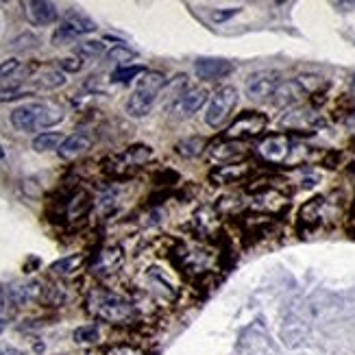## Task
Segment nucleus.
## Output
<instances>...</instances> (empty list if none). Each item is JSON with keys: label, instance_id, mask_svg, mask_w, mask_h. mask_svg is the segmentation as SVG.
I'll return each mask as SVG.
<instances>
[{"label": "nucleus", "instance_id": "obj_1", "mask_svg": "<svg viewBox=\"0 0 355 355\" xmlns=\"http://www.w3.org/2000/svg\"><path fill=\"white\" fill-rule=\"evenodd\" d=\"M168 259L171 264L185 277L198 282L209 277L220 264V253L209 244V240H203L198 236H185L171 240L168 246Z\"/></svg>", "mask_w": 355, "mask_h": 355}, {"label": "nucleus", "instance_id": "obj_2", "mask_svg": "<svg viewBox=\"0 0 355 355\" xmlns=\"http://www.w3.org/2000/svg\"><path fill=\"white\" fill-rule=\"evenodd\" d=\"M183 292V275L171 264H153L144 268L140 277V286H137V295L150 305H171L175 303Z\"/></svg>", "mask_w": 355, "mask_h": 355}, {"label": "nucleus", "instance_id": "obj_3", "mask_svg": "<svg viewBox=\"0 0 355 355\" xmlns=\"http://www.w3.org/2000/svg\"><path fill=\"white\" fill-rule=\"evenodd\" d=\"M85 312L107 325H131L137 316V305L110 288H92L85 295Z\"/></svg>", "mask_w": 355, "mask_h": 355}, {"label": "nucleus", "instance_id": "obj_4", "mask_svg": "<svg viewBox=\"0 0 355 355\" xmlns=\"http://www.w3.org/2000/svg\"><path fill=\"white\" fill-rule=\"evenodd\" d=\"M64 110L53 103H24L20 107H15L11 112L9 120L11 125L24 131V133H33V131H46L55 125H59L64 120Z\"/></svg>", "mask_w": 355, "mask_h": 355}, {"label": "nucleus", "instance_id": "obj_5", "mask_svg": "<svg viewBox=\"0 0 355 355\" xmlns=\"http://www.w3.org/2000/svg\"><path fill=\"white\" fill-rule=\"evenodd\" d=\"M336 214V203L329 196H314L299 209V229L303 234H314V231L327 227Z\"/></svg>", "mask_w": 355, "mask_h": 355}, {"label": "nucleus", "instance_id": "obj_6", "mask_svg": "<svg viewBox=\"0 0 355 355\" xmlns=\"http://www.w3.org/2000/svg\"><path fill=\"white\" fill-rule=\"evenodd\" d=\"M238 105V89L234 85H223L209 96L207 110H205V122L211 129H220L229 120L231 112Z\"/></svg>", "mask_w": 355, "mask_h": 355}, {"label": "nucleus", "instance_id": "obj_7", "mask_svg": "<svg viewBox=\"0 0 355 355\" xmlns=\"http://www.w3.org/2000/svg\"><path fill=\"white\" fill-rule=\"evenodd\" d=\"M266 127H268V116L266 114H261V112H244V114H240L227 127L223 137H227V140H234V142L255 140V137L264 135Z\"/></svg>", "mask_w": 355, "mask_h": 355}, {"label": "nucleus", "instance_id": "obj_8", "mask_svg": "<svg viewBox=\"0 0 355 355\" xmlns=\"http://www.w3.org/2000/svg\"><path fill=\"white\" fill-rule=\"evenodd\" d=\"M153 159V148L146 146V144H133V146H127L122 153L114 155L110 159V166H107V171L116 177H129L133 175L135 171H140L144 164H148Z\"/></svg>", "mask_w": 355, "mask_h": 355}, {"label": "nucleus", "instance_id": "obj_9", "mask_svg": "<svg viewBox=\"0 0 355 355\" xmlns=\"http://www.w3.org/2000/svg\"><path fill=\"white\" fill-rule=\"evenodd\" d=\"M292 140L284 133H275L264 137L259 144H257V157L261 162H266L270 166H279V164H288L290 155H292Z\"/></svg>", "mask_w": 355, "mask_h": 355}, {"label": "nucleus", "instance_id": "obj_10", "mask_svg": "<svg viewBox=\"0 0 355 355\" xmlns=\"http://www.w3.org/2000/svg\"><path fill=\"white\" fill-rule=\"evenodd\" d=\"M279 83H282V76L277 70H257L246 79L244 92H246V96L253 101H266V98H272Z\"/></svg>", "mask_w": 355, "mask_h": 355}, {"label": "nucleus", "instance_id": "obj_11", "mask_svg": "<svg viewBox=\"0 0 355 355\" xmlns=\"http://www.w3.org/2000/svg\"><path fill=\"white\" fill-rule=\"evenodd\" d=\"M205 157L214 168L216 166L236 164V162H242V157H244V146H242V142H234V140H227V137H218V140H214L205 148Z\"/></svg>", "mask_w": 355, "mask_h": 355}, {"label": "nucleus", "instance_id": "obj_12", "mask_svg": "<svg viewBox=\"0 0 355 355\" xmlns=\"http://www.w3.org/2000/svg\"><path fill=\"white\" fill-rule=\"evenodd\" d=\"M122 264H125V251H122V246L110 244V246H103L96 253L94 261H92V272L96 277H110L118 272Z\"/></svg>", "mask_w": 355, "mask_h": 355}, {"label": "nucleus", "instance_id": "obj_13", "mask_svg": "<svg viewBox=\"0 0 355 355\" xmlns=\"http://www.w3.org/2000/svg\"><path fill=\"white\" fill-rule=\"evenodd\" d=\"M223 216L218 214L214 205H203L194 216H192V229H194V236L209 240L214 236L220 234V227H223Z\"/></svg>", "mask_w": 355, "mask_h": 355}, {"label": "nucleus", "instance_id": "obj_14", "mask_svg": "<svg viewBox=\"0 0 355 355\" xmlns=\"http://www.w3.org/2000/svg\"><path fill=\"white\" fill-rule=\"evenodd\" d=\"M253 173V166L249 162H236L227 166H216L209 173V181L214 185H234V183H244L249 181Z\"/></svg>", "mask_w": 355, "mask_h": 355}, {"label": "nucleus", "instance_id": "obj_15", "mask_svg": "<svg viewBox=\"0 0 355 355\" xmlns=\"http://www.w3.org/2000/svg\"><path fill=\"white\" fill-rule=\"evenodd\" d=\"M194 72L203 81H218L234 72V64L220 57H200L194 61Z\"/></svg>", "mask_w": 355, "mask_h": 355}, {"label": "nucleus", "instance_id": "obj_16", "mask_svg": "<svg viewBox=\"0 0 355 355\" xmlns=\"http://www.w3.org/2000/svg\"><path fill=\"white\" fill-rule=\"evenodd\" d=\"M22 9L24 18L33 26H49L59 18L55 3H49V0H28V3H22Z\"/></svg>", "mask_w": 355, "mask_h": 355}, {"label": "nucleus", "instance_id": "obj_17", "mask_svg": "<svg viewBox=\"0 0 355 355\" xmlns=\"http://www.w3.org/2000/svg\"><path fill=\"white\" fill-rule=\"evenodd\" d=\"M307 94H310V89L305 87V83L301 79L282 81L279 87H277L275 94H272V103L277 107H295Z\"/></svg>", "mask_w": 355, "mask_h": 355}, {"label": "nucleus", "instance_id": "obj_18", "mask_svg": "<svg viewBox=\"0 0 355 355\" xmlns=\"http://www.w3.org/2000/svg\"><path fill=\"white\" fill-rule=\"evenodd\" d=\"M209 103V92L205 87H188L185 94L175 101V110L181 116H194L196 112H200L203 107Z\"/></svg>", "mask_w": 355, "mask_h": 355}, {"label": "nucleus", "instance_id": "obj_19", "mask_svg": "<svg viewBox=\"0 0 355 355\" xmlns=\"http://www.w3.org/2000/svg\"><path fill=\"white\" fill-rule=\"evenodd\" d=\"M157 101V94L155 92H148V89H142V87H135L131 92V96L127 98V105L125 110L131 118H144L150 114L153 105Z\"/></svg>", "mask_w": 355, "mask_h": 355}, {"label": "nucleus", "instance_id": "obj_20", "mask_svg": "<svg viewBox=\"0 0 355 355\" xmlns=\"http://www.w3.org/2000/svg\"><path fill=\"white\" fill-rule=\"evenodd\" d=\"M92 148V137L87 135V133H83V131H79V133H72V135H68L66 140H64V144L59 146V157L61 159H66V162H72V159H76V157H81L83 153H87Z\"/></svg>", "mask_w": 355, "mask_h": 355}, {"label": "nucleus", "instance_id": "obj_21", "mask_svg": "<svg viewBox=\"0 0 355 355\" xmlns=\"http://www.w3.org/2000/svg\"><path fill=\"white\" fill-rule=\"evenodd\" d=\"M89 207H92V198L85 190H74L64 200V214L68 220L83 218V216L89 211Z\"/></svg>", "mask_w": 355, "mask_h": 355}, {"label": "nucleus", "instance_id": "obj_22", "mask_svg": "<svg viewBox=\"0 0 355 355\" xmlns=\"http://www.w3.org/2000/svg\"><path fill=\"white\" fill-rule=\"evenodd\" d=\"M61 28H66L68 33L76 40V37H81V35L92 33V31H96V22L92 20V18H87L85 13H79V11H68V13H66L64 24H61Z\"/></svg>", "mask_w": 355, "mask_h": 355}, {"label": "nucleus", "instance_id": "obj_23", "mask_svg": "<svg viewBox=\"0 0 355 355\" xmlns=\"http://www.w3.org/2000/svg\"><path fill=\"white\" fill-rule=\"evenodd\" d=\"M83 261H85V255H81V253L61 257V259H57L55 264L51 266V272L57 275V277H70V275H74L76 270L83 266Z\"/></svg>", "mask_w": 355, "mask_h": 355}, {"label": "nucleus", "instance_id": "obj_24", "mask_svg": "<svg viewBox=\"0 0 355 355\" xmlns=\"http://www.w3.org/2000/svg\"><path fill=\"white\" fill-rule=\"evenodd\" d=\"M177 153L181 157H185V159H194V157H198L200 153H203L207 146H205V140L200 135H188V137H183L181 142H177Z\"/></svg>", "mask_w": 355, "mask_h": 355}, {"label": "nucleus", "instance_id": "obj_25", "mask_svg": "<svg viewBox=\"0 0 355 355\" xmlns=\"http://www.w3.org/2000/svg\"><path fill=\"white\" fill-rule=\"evenodd\" d=\"M64 133L59 131H44V133H37L35 140H33V148L37 153H49V150H59V146L64 144Z\"/></svg>", "mask_w": 355, "mask_h": 355}, {"label": "nucleus", "instance_id": "obj_26", "mask_svg": "<svg viewBox=\"0 0 355 355\" xmlns=\"http://www.w3.org/2000/svg\"><path fill=\"white\" fill-rule=\"evenodd\" d=\"M135 87H142V89L159 94V92L166 87V76H164V72H157V70H146L140 79H137Z\"/></svg>", "mask_w": 355, "mask_h": 355}, {"label": "nucleus", "instance_id": "obj_27", "mask_svg": "<svg viewBox=\"0 0 355 355\" xmlns=\"http://www.w3.org/2000/svg\"><path fill=\"white\" fill-rule=\"evenodd\" d=\"M101 55H107L105 40H85L76 46V57H81V59H96Z\"/></svg>", "mask_w": 355, "mask_h": 355}, {"label": "nucleus", "instance_id": "obj_28", "mask_svg": "<svg viewBox=\"0 0 355 355\" xmlns=\"http://www.w3.org/2000/svg\"><path fill=\"white\" fill-rule=\"evenodd\" d=\"M98 340H101V329L96 322H89V325H81L74 329L76 345H96Z\"/></svg>", "mask_w": 355, "mask_h": 355}, {"label": "nucleus", "instance_id": "obj_29", "mask_svg": "<svg viewBox=\"0 0 355 355\" xmlns=\"http://www.w3.org/2000/svg\"><path fill=\"white\" fill-rule=\"evenodd\" d=\"M146 70L142 66H120L112 72V81L114 83H129V81H137Z\"/></svg>", "mask_w": 355, "mask_h": 355}, {"label": "nucleus", "instance_id": "obj_30", "mask_svg": "<svg viewBox=\"0 0 355 355\" xmlns=\"http://www.w3.org/2000/svg\"><path fill=\"white\" fill-rule=\"evenodd\" d=\"M37 83L46 89H55V87H61L66 85V72H61L59 68H49L40 74Z\"/></svg>", "mask_w": 355, "mask_h": 355}, {"label": "nucleus", "instance_id": "obj_31", "mask_svg": "<svg viewBox=\"0 0 355 355\" xmlns=\"http://www.w3.org/2000/svg\"><path fill=\"white\" fill-rule=\"evenodd\" d=\"M107 59L116 61V64H129L131 59H135V51H131L125 44H116L112 51H107Z\"/></svg>", "mask_w": 355, "mask_h": 355}, {"label": "nucleus", "instance_id": "obj_32", "mask_svg": "<svg viewBox=\"0 0 355 355\" xmlns=\"http://www.w3.org/2000/svg\"><path fill=\"white\" fill-rule=\"evenodd\" d=\"M105 355H146V353L133 343H116L105 349Z\"/></svg>", "mask_w": 355, "mask_h": 355}, {"label": "nucleus", "instance_id": "obj_33", "mask_svg": "<svg viewBox=\"0 0 355 355\" xmlns=\"http://www.w3.org/2000/svg\"><path fill=\"white\" fill-rule=\"evenodd\" d=\"M24 96H28V92H24L20 87H5V89H0V103H11V101L24 98Z\"/></svg>", "mask_w": 355, "mask_h": 355}, {"label": "nucleus", "instance_id": "obj_34", "mask_svg": "<svg viewBox=\"0 0 355 355\" xmlns=\"http://www.w3.org/2000/svg\"><path fill=\"white\" fill-rule=\"evenodd\" d=\"M83 68V59L81 57H66L59 61V70L61 72H79Z\"/></svg>", "mask_w": 355, "mask_h": 355}, {"label": "nucleus", "instance_id": "obj_35", "mask_svg": "<svg viewBox=\"0 0 355 355\" xmlns=\"http://www.w3.org/2000/svg\"><path fill=\"white\" fill-rule=\"evenodd\" d=\"M18 68H20V61L15 59V57L0 61V79H7V76H11Z\"/></svg>", "mask_w": 355, "mask_h": 355}, {"label": "nucleus", "instance_id": "obj_36", "mask_svg": "<svg viewBox=\"0 0 355 355\" xmlns=\"http://www.w3.org/2000/svg\"><path fill=\"white\" fill-rule=\"evenodd\" d=\"M238 11H240L238 7H231L229 11H214L211 20H214V22H225V20H229V18H234V15H236Z\"/></svg>", "mask_w": 355, "mask_h": 355}, {"label": "nucleus", "instance_id": "obj_37", "mask_svg": "<svg viewBox=\"0 0 355 355\" xmlns=\"http://www.w3.org/2000/svg\"><path fill=\"white\" fill-rule=\"evenodd\" d=\"M0 355H20L18 349H13L9 345H0Z\"/></svg>", "mask_w": 355, "mask_h": 355}, {"label": "nucleus", "instance_id": "obj_38", "mask_svg": "<svg viewBox=\"0 0 355 355\" xmlns=\"http://www.w3.org/2000/svg\"><path fill=\"white\" fill-rule=\"evenodd\" d=\"M349 218H351V225H353V229H355V203H353V209H351V216H349Z\"/></svg>", "mask_w": 355, "mask_h": 355}, {"label": "nucleus", "instance_id": "obj_39", "mask_svg": "<svg viewBox=\"0 0 355 355\" xmlns=\"http://www.w3.org/2000/svg\"><path fill=\"white\" fill-rule=\"evenodd\" d=\"M351 96L355 98V76H353V81H351Z\"/></svg>", "mask_w": 355, "mask_h": 355}]
</instances>
